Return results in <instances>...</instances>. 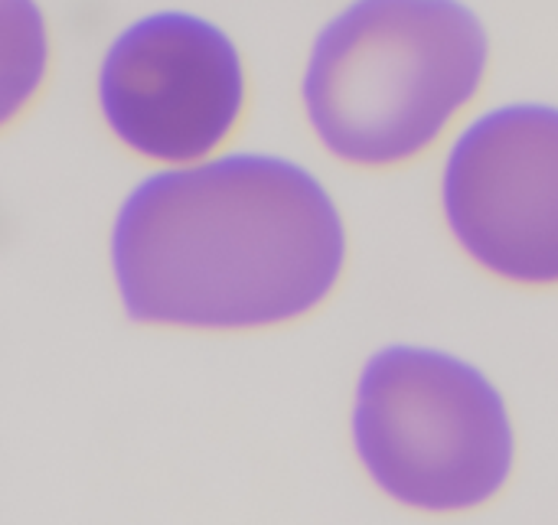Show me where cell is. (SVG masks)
Wrapping results in <instances>:
<instances>
[{
  "label": "cell",
  "instance_id": "6da1fadb",
  "mask_svg": "<svg viewBox=\"0 0 558 525\" xmlns=\"http://www.w3.org/2000/svg\"><path fill=\"white\" fill-rule=\"evenodd\" d=\"M350 232L324 180L278 154H219L144 176L111 225V274L134 323L255 333L320 310Z\"/></svg>",
  "mask_w": 558,
  "mask_h": 525
},
{
  "label": "cell",
  "instance_id": "7a4b0ae2",
  "mask_svg": "<svg viewBox=\"0 0 558 525\" xmlns=\"http://www.w3.org/2000/svg\"><path fill=\"white\" fill-rule=\"evenodd\" d=\"M487 72L490 36L464 0H353L317 33L301 101L330 157L396 170L451 134Z\"/></svg>",
  "mask_w": 558,
  "mask_h": 525
},
{
  "label": "cell",
  "instance_id": "3957f363",
  "mask_svg": "<svg viewBox=\"0 0 558 525\" xmlns=\"http://www.w3.org/2000/svg\"><path fill=\"white\" fill-rule=\"evenodd\" d=\"M350 428L366 477L418 513L481 510L513 477L507 399L477 366L445 350H379L356 382Z\"/></svg>",
  "mask_w": 558,
  "mask_h": 525
},
{
  "label": "cell",
  "instance_id": "277c9868",
  "mask_svg": "<svg viewBox=\"0 0 558 525\" xmlns=\"http://www.w3.org/2000/svg\"><path fill=\"white\" fill-rule=\"evenodd\" d=\"M239 42L209 16L154 10L114 33L95 72L111 137L147 163L190 167L222 154L248 114Z\"/></svg>",
  "mask_w": 558,
  "mask_h": 525
},
{
  "label": "cell",
  "instance_id": "5b68a950",
  "mask_svg": "<svg viewBox=\"0 0 558 525\" xmlns=\"http://www.w3.org/2000/svg\"><path fill=\"white\" fill-rule=\"evenodd\" d=\"M461 252L517 288H558V108L497 105L468 121L441 167Z\"/></svg>",
  "mask_w": 558,
  "mask_h": 525
},
{
  "label": "cell",
  "instance_id": "8992f818",
  "mask_svg": "<svg viewBox=\"0 0 558 525\" xmlns=\"http://www.w3.org/2000/svg\"><path fill=\"white\" fill-rule=\"evenodd\" d=\"M52 75V29L39 0H0V134L46 91Z\"/></svg>",
  "mask_w": 558,
  "mask_h": 525
}]
</instances>
